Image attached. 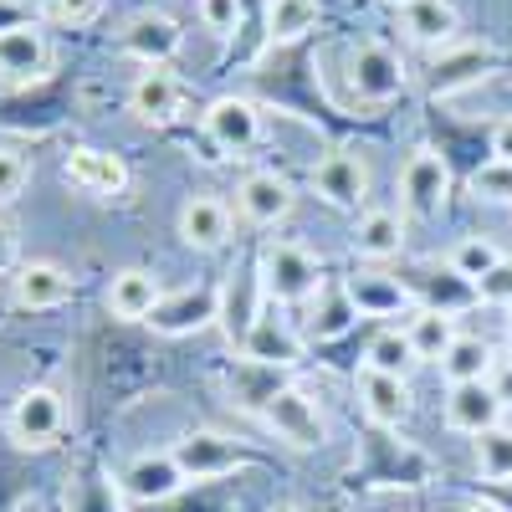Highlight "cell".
<instances>
[{
    "label": "cell",
    "instance_id": "e575fe53",
    "mask_svg": "<svg viewBox=\"0 0 512 512\" xmlns=\"http://www.w3.org/2000/svg\"><path fill=\"white\" fill-rule=\"evenodd\" d=\"M41 11H47L52 26H88L103 11V0H47Z\"/></svg>",
    "mask_w": 512,
    "mask_h": 512
},
{
    "label": "cell",
    "instance_id": "9c48e42d",
    "mask_svg": "<svg viewBox=\"0 0 512 512\" xmlns=\"http://www.w3.org/2000/svg\"><path fill=\"white\" fill-rule=\"evenodd\" d=\"M262 420L277 431V441L297 446V451H318L328 441V425L318 415V405L303 395V390H292V384H282V390L262 405Z\"/></svg>",
    "mask_w": 512,
    "mask_h": 512
},
{
    "label": "cell",
    "instance_id": "8fae6325",
    "mask_svg": "<svg viewBox=\"0 0 512 512\" xmlns=\"http://www.w3.org/2000/svg\"><path fill=\"white\" fill-rule=\"evenodd\" d=\"M297 205V190L287 175L277 169H251V175L236 185V210L251 221V226H282Z\"/></svg>",
    "mask_w": 512,
    "mask_h": 512
},
{
    "label": "cell",
    "instance_id": "ba28073f",
    "mask_svg": "<svg viewBox=\"0 0 512 512\" xmlns=\"http://www.w3.org/2000/svg\"><path fill=\"white\" fill-rule=\"evenodd\" d=\"M400 195H405L410 216L436 221L446 210V200H451V164L436 149H415L405 159V169H400Z\"/></svg>",
    "mask_w": 512,
    "mask_h": 512
},
{
    "label": "cell",
    "instance_id": "b9f144b4",
    "mask_svg": "<svg viewBox=\"0 0 512 512\" xmlns=\"http://www.w3.org/2000/svg\"><path fill=\"white\" fill-rule=\"evenodd\" d=\"M507 344H512V323H507Z\"/></svg>",
    "mask_w": 512,
    "mask_h": 512
},
{
    "label": "cell",
    "instance_id": "8992f818",
    "mask_svg": "<svg viewBox=\"0 0 512 512\" xmlns=\"http://www.w3.org/2000/svg\"><path fill=\"white\" fill-rule=\"evenodd\" d=\"M52 72V36L36 21H11L0 26V82L11 88H31Z\"/></svg>",
    "mask_w": 512,
    "mask_h": 512
},
{
    "label": "cell",
    "instance_id": "6da1fadb",
    "mask_svg": "<svg viewBox=\"0 0 512 512\" xmlns=\"http://www.w3.org/2000/svg\"><path fill=\"white\" fill-rule=\"evenodd\" d=\"M323 267L308 246L297 241H267L262 256H256V287H262L267 303L292 308V303H313L318 287H323Z\"/></svg>",
    "mask_w": 512,
    "mask_h": 512
},
{
    "label": "cell",
    "instance_id": "5bb4252c",
    "mask_svg": "<svg viewBox=\"0 0 512 512\" xmlns=\"http://www.w3.org/2000/svg\"><path fill=\"white\" fill-rule=\"evenodd\" d=\"M502 395L492 379H477V384H446V425L456 436H482L492 425H502Z\"/></svg>",
    "mask_w": 512,
    "mask_h": 512
},
{
    "label": "cell",
    "instance_id": "1f68e13d",
    "mask_svg": "<svg viewBox=\"0 0 512 512\" xmlns=\"http://www.w3.org/2000/svg\"><path fill=\"white\" fill-rule=\"evenodd\" d=\"M472 190H477V200H487V205H512V164H502V159L477 164V169H472Z\"/></svg>",
    "mask_w": 512,
    "mask_h": 512
},
{
    "label": "cell",
    "instance_id": "f35d334b",
    "mask_svg": "<svg viewBox=\"0 0 512 512\" xmlns=\"http://www.w3.org/2000/svg\"><path fill=\"white\" fill-rule=\"evenodd\" d=\"M461 512H507V507H497V502H466Z\"/></svg>",
    "mask_w": 512,
    "mask_h": 512
},
{
    "label": "cell",
    "instance_id": "4dcf8cb0",
    "mask_svg": "<svg viewBox=\"0 0 512 512\" xmlns=\"http://www.w3.org/2000/svg\"><path fill=\"white\" fill-rule=\"evenodd\" d=\"M410 364H415V349H410L405 328H379L369 344H364V369H374V374H395V379H405Z\"/></svg>",
    "mask_w": 512,
    "mask_h": 512
},
{
    "label": "cell",
    "instance_id": "277c9868",
    "mask_svg": "<svg viewBox=\"0 0 512 512\" xmlns=\"http://www.w3.org/2000/svg\"><path fill=\"white\" fill-rule=\"evenodd\" d=\"M241 359L262 364V369H292V364H303V333L292 328V318L277 303H262V313L241 333Z\"/></svg>",
    "mask_w": 512,
    "mask_h": 512
},
{
    "label": "cell",
    "instance_id": "4fadbf2b",
    "mask_svg": "<svg viewBox=\"0 0 512 512\" xmlns=\"http://www.w3.org/2000/svg\"><path fill=\"white\" fill-rule=\"evenodd\" d=\"M205 139L216 149H226V154L256 149V139H262V108H256L251 98H236V93L216 98L205 108Z\"/></svg>",
    "mask_w": 512,
    "mask_h": 512
},
{
    "label": "cell",
    "instance_id": "2e32d148",
    "mask_svg": "<svg viewBox=\"0 0 512 512\" xmlns=\"http://www.w3.org/2000/svg\"><path fill=\"white\" fill-rule=\"evenodd\" d=\"M175 231L190 251H221L236 231V216L221 195H190L175 216Z\"/></svg>",
    "mask_w": 512,
    "mask_h": 512
},
{
    "label": "cell",
    "instance_id": "52a82bcc",
    "mask_svg": "<svg viewBox=\"0 0 512 512\" xmlns=\"http://www.w3.org/2000/svg\"><path fill=\"white\" fill-rule=\"evenodd\" d=\"M180 47H185V31L169 11H134L118 26V52H128L144 67H169V57Z\"/></svg>",
    "mask_w": 512,
    "mask_h": 512
},
{
    "label": "cell",
    "instance_id": "7c38bea8",
    "mask_svg": "<svg viewBox=\"0 0 512 512\" xmlns=\"http://www.w3.org/2000/svg\"><path fill=\"white\" fill-rule=\"evenodd\" d=\"M175 461H180L185 482H216V477L236 472V466L246 461V451L221 431H190V436L175 441Z\"/></svg>",
    "mask_w": 512,
    "mask_h": 512
},
{
    "label": "cell",
    "instance_id": "603a6c76",
    "mask_svg": "<svg viewBox=\"0 0 512 512\" xmlns=\"http://www.w3.org/2000/svg\"><path fill=\"white\" fill-rule=\"evenodd\" d=\"M400 31L415 41V47L441 52V47H451L456 31H461V11L451 6V0H415V6L400 11Z\"/></svg>",
    "mask_w": 512,
    "mask_h": 512
},
{
    "label": "cell",
    "instance_id": "5b68a950",
    "mask_svg": "<svg viewBox=\"0 0 512 512\" xmlns=\"http://www.w3.org/2000/svg\"><path fill=\"white\" fill-rule=\"evenodd\" d=\"M62 425H67V405H62V395L52 390V384H31V390H21L16 405H11V415H6L11 441L26 446V451L52 446L62 436Z\"/></svg>",
    "mask_w": 512,
    "mask_h": 512
},
{
    "label": "cell",
    "instance_id": "ac0fdd59",
    "mask_svg": "<svg viewBox=\"0 0 512 512\" xmlns=\"http://www.w3.org/2000/svg\"><path fill=\"white\" fill-rule=\"evenodd\" d=\"M354 390H359V405H364L369 425H379V431H400V425L410 420V410H415L410 379H395V374H374V369H359Z\"/></svg>",
    "mask_w": 512,
    "mask_h": 512
},
{
    "label": "cell",
    "instance_id": "4316f807",
    "mask_svg": "<svg viewBox=\"0 0 512 512\" xmlns=\"http://www.w3.org/2000/svg\"><path fill=\"white\" fill-rule=\"evenodd\" d=\"M497 272H502V246H497L492 236H461V241L451 246V277L487 287Z\"/></svg>",
    "mask_w": 512,
    "mask_h": 512
},
{
    "label": "cell",
    "instance_id": "cb8c5ba5",
    "mask_svg": "<svg viewBox=\"0 0 512 512\" xmlns=\"http://www.w3.org/2000/svg\"><path fill=\"white\" fill-rule=\"evenodd\" d=\"M405 338L415 349V364H441L446 349L461 338V328H456V313H446V308H410Z\"/></svg>",
    "mask_w": 512,
    "mask_h": 512
},
{
    "label": "cell",
    "instance_id": "484cf974",
    "mask_svg": "<svg viewBox=\"0 0 512 512\" xmlns=\"http://www.w3.org/2000/svg\"><path fill=\"white\" fill-rule=\"evenodd\" d=\"M262 21H267V41H272V47H292V41H303L323 21V6H318V0H267Z\"/></svg>",
    "mask_w": 512,
    "mask_h": 512
},
{
    "label": "cell",
    "instance_id": "3957f363",
    "mask_svg": "<svg viewBox=\"0 0 512 512\" xmlns=\"http://www.w3.org/2000/svg\"><path fill=\"white\" fill-rule=\"evenodd\" d=\"M313 190L323 205L333 210H369V190H374V169L359 149H333L313 164Z\"/></svg>",
    "mask_w": 512,
    "mask_h": 512
},
{
    "label": "cell",
    "instance_id": "e0dca14e",
    "mask_svg": "<svg viewBox=\"0 0 512 512\" xmlns=\"http://www.w3.org/2000/svg\"><path fill=\"white\" fill-rule=\"evenodd\" d=\"M118 487L134 497V502H169V497L185 487V472H180L175 451H139L118 472Z\"/></svg>",
    "mask_w": 512,
    "mask_h": 512
},
{
    "label": "cell",
    "instance_id": "d4e9b609",
    "mask_svg": "<svg viewBox=\"0 0 512 512\" xmlns=\"http://www.w3.org/2000/svg\"><path fill=\"white\" fill-rule=\"evenodd\" d=\"M359 308H354V297L344 282H323L318 297L308 303V338H318V344H328V338H344L354 328Z\"/></svg>",
    "mask_w": 512,
    "mask_h": 512
},
{
    "label": "cell",
    "instance_id": "ffe728a7",
    "mask_svg": "<svg viewBox=\"0 0 512 512\" xmlns=\"http://www.w3.org/2000/svg\"><path fill=\"white\" fill-rule=\"evenodd\" d=\"M159 303H164V287H159V277H154L149 267H123V272H113V282H108V313H113V318H123V323H149Z\"/></svg>",
    "mask_w": 512,
    "mask_h": 512
},
{
    "label": "cell",
    "instance_id": "44dd1931",
    "mask_svg": "<svg viewBox=\"0 0 512 512\" xmlns=\"http://www.w3.org/2000/svg\"><path fill=\"white\" fill-rule=\"evenodd\" d=\"M67 297H72V277H67L57 262H26V267H16V277H11V303L26 308V313L62 308Z\"/></svg>",
    "mask_w": 512,
    "mask_h": 512
},
{
    "label": "cell",
    "instance_id": "ab89813d",
    "mask_svg": "<svg viewBox=\"0 0 512 512\" xmlns=\"http://www.w3.org/2000/svg\"><path fill=\"white\" fill-rule=\"evenodd\" d=\"M384 6H395V11H405V6H415V0H384Z\"/></svg>",
    "mask_w": 512,
    "mask_h": 512
},
{
    "label": "cell",
    "instance_id": "d6986e66",
    "mask_svg": "<svg viewBox=\"0 0 512 512\" xmlns=\"http://www.w3.org/2000/svg\"><path fill=\"white\" fill-rule=\"evenodd\" d=\"M62 175H67L77 190L98 195V200H113V195L128 190V164H123V154H113V149H93V144L72 149L67 164H62Z\"/></svg>",
    "mask_w": 512,
    "mask_h": 512
},
{
    "label": "cell",
    "instance_id": "83f0119b",
    "mask_svg": "<svg viewBox=\"0 0 512 512\" xmlns=\"http://www.w3.org/2000/svg\"><path fill=\"white\" fill-rule=\"evenodd\" d=\"M436 369L446 374V384H477V379H492V344H487V338H477V333H461Z\"/></svg>",
    "mask_w": 512,
    "mask_h": 512
},
{
    "label": "cell",
    "instance_id": "f546056e",
    "mask_svg": "<svg viewBox=\"0 0 512 512\" xmlns=\"http://www.w3.org/2000/svg\"><path fill=\"white\" fill-rule=\"evenodd\" d=\"M472 466L482 482H512V425H492V431L472 436Z\"/></svg>",
    "mask_w": 512,
    "mask_h": 512
},
{
    "label": "cell",
    "instance_id": "7a4b0ae2",
    "mask_svg": "<svg viewBox=\"0 0 512 512\" xmlns=\"http://www.w3.org/2000/svg\"><path fill=\"white\" fill-rule=\"evenodd\" d=\"M344 72H349V88L359 93V103H395L410 88L400 52H390L384 41H354L344 57Z\"/></svg>",
    "mask_w": 512,
    "mask_h": 512
},
{
    "label": "cell",
    "instance_id": "30bf717a",
    "mask_svg": "<svg viewBox=\"0 0 512 512\" xmlns=\"http://www.w3.org/2000/svg\"><path fill=\"white\" fill-rule=\"evenodd\" d=\"M185 108V82L169 67H144L128 88V113H134L144 128H169Z\"/></svg>",
    "mask_w": 512,
    "mask_h": 512
},
{
    "label": "cell",
    "instance_id": "74e56055",
    "mask_svg": "<svg viewBox=\"0 0 512 512\" xmlns=\"http://www.w3.org/2000/svg\"><path fill=\"white\" fill-rule=\"evenodd\" d=\"M492 384H497V395H502V405L512 410V359H507V364H502V369L492 374Z\"/></svg>",
    "mask_w": 512,
    "mask_h": 512
},
{
    "label": "cell",
    "instance_id": "9a60e30c",
    "mask_svg": "<svg viewBox=\"0 0 512 512\" xmlns=\"http://www.w3.org/2000/svg\"><path fill=\"white\" fill-rule=\"evenodd\" d=\"M210 323H221V292L216 287H185L169 297L164 292V303L154 308L149 328L154 333H169V338H185V333H200Z\"/></svg>",
    "mask_w": 512,
    "mask_h": 512
},
{
    "label": "cell",
    "instance_id": "d6a6232c",
    "mask_svg": "<svg viewBox=\"0 0 512 512\" xmlns=\"http://www.w3.org/2000/svg\"><path fill=\"white\" fill-rule=\"evenodd\" d=\"M31 185V159L11 144H0V205L21 200V190Z\"/></svg>",
    "mask_w": 512,
    "mask_h": 512
},
{
    "label": "cell",
    "instance_id": "8d00e7d4",
    "mask_svg": "<svg viewBox=\"0 0 512 512\" xmlns=\"http://www.w3.org/2000/svg\"><path fill=\"white\" fill-rule=\"evenodd\" d=\"M11 262H16V226L0 221V272H6Z\"/></svg>",
    "mask_w": 512,
    "mask_h": 512
},
{
    "label": "cell",
    "instance_id": "60d3db41",
    "mask_svg": "<svg viewBox=\"0 0 512 512\" xmlns=\"http://www.w3.org/2000/svg\"><path fill=\"white\" fill-rule=\"evenodd\" d=\"M241 6H256V0H241ZM262 6H267V0H262Z\"/></svg>",
    "mask_w": 512,
    "mask_h": 512
},
{
    "label": "cell",
    "instance_id": "d590c367",
    "mask_svg": "<svg viewBox=\"0 0 512 512\" xmlns=\"http://www.w3.org/2000/svg\"><path fill=\"white\" fill-rule=\"evenodd\" d=\"M492 159L512 164V113H507V118H497V128H492Z\"/></svg>",
    "mask_w": 512,
    "mask_h": 512
},
{
    "label": "cell",
    "instance_id": "7bdbcfd3",
    "mask_svg": "<svg viewBox=\"0 0 512 512\" xmlns=\"http://www.w3.org/2000/svg\"><path fill=\"white\" fill-rule=\"evenodd\" d=\"M287 512H297V507H287Z\"/></svg>",
    "mask_w": 512,
    "mask_h": 512
},
{
    "label": "cell",
    "instance_id": "836d02e7",
    "mask_svg": "<svg viewBox=\"0 0 512 512\" xmlns=\"http://www.w3.org/2000/svg\"><path fill=\"white\" fill-rule=\"evenodd\" d=\"M195 11H200V26L205 31H216V36H231L246 16L241 0H195Z\"/></svg>",
    "mask_w": 512,
    "mask_h": 512
},
{
    "label": "cell",
    "instance_id": "f1b7e54d",
    "mask_svg": "<svg viewBox=\"0 0 512 512\" xmlns=\"http://www.w3.org/2000/svg\"><path fill=\"white\" fill-rule=\"evenodd\" d=\"M344 287H349V297H354L359 318H364V313H369V318H384V313H400V308H405V287L384 282V272H354V277H344Z\"/></svg>",
    "mask_w": 512,
    "mask_h": 512
},
{
    "label": "cell",
    "instance_id": "7402d4cb",
    "mask_svg": "<svg viewBox=\"0 0 512 512\" xmlns=\"http://www.w3.org/2000/svg\"><path fill=\"white\" fill-rule=\"evenodd\" d=\"M354 251L364 256V262H395V256L405 251V216L390 205H369L359 210V226H354Z\"/></svg>",
    "mask_w": 512,
    "mask_h": 512
}]
</instances>
